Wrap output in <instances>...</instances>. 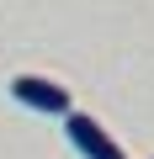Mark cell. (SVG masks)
I'll return each instance as SVG.
<instances>
[{"mask_svg":"<svg viewBox=\"0 0 154 159\" xmlns=\"http://www.w3.org/2000/svg\"><path fill=\"white\" fill-rule=\"evenodd\" d=\"M64 133H69L74 148H80V159H128V154L117 148V138H112L91 111H69V117H64Z\"/></svg>","mask_w":154,"mask_h":159,"instance_id":"7a4b0ae2","label":"cell"},{"mask_svg":"<svg viewBox=\"0 0 154 159\" xmlns=\"http://www.w3.org/2000/svg\"><path fill=\"white\" fill-rule=\"evenodd\" d=\"M11 101H21L27 111H43V117H69L74 111L69 85H58V80H48V74H16L11 80Z\"/></svg>","mask_w":154,"mask_h":159,"instance_id":"6da1fadb","label":"cell"}]
</instances>
